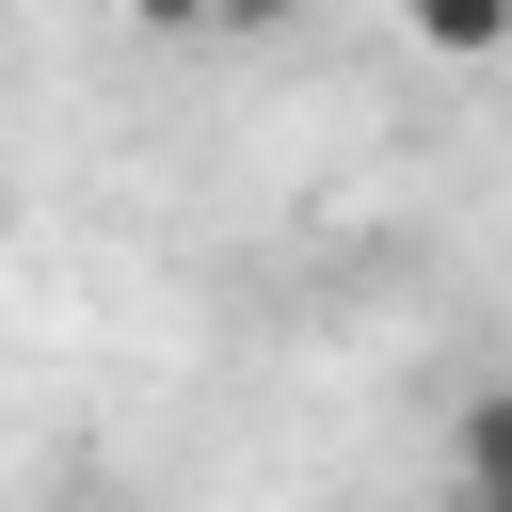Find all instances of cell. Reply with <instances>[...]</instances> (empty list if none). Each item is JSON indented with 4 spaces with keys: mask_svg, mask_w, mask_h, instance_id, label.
<instances>
[{
    "mask_svg": "<svg viewBox=\"0 0 512 512\" xmlns=\"http://www.w3.org/2000/svg\"><path fill=\"white\" fill-rule=\"evenodd\" d=\"M128 16H144V32H208L224 0H128Z\"/></svg>",
    "mask_w": 512,
    "mask_h": 512,
    "instance_id": "2",
    "label": "cell"
},
{
    "mask_svg": "<svg viewBox=\"0 0 512 512\" xmlns=\"http://www.w3.org/2000/svg\"><path fill=\"white\" fill-rule=\"evenodd\" d=\"M416 16V48H448V64H496L512 48V0H400Z\"/></svg>",
    "mask_w": 512,
    "mask_h": 512,
    "instance_id": "1",
    "label": "cell"
}]
</instances>
